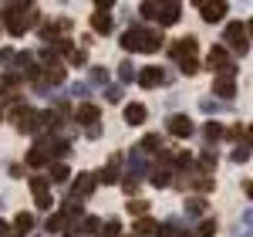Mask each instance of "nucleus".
I'll list each match as a JSON object with an SVG mask.
<instances>
[{
  "instance_id": "f257e3e1",
  "label": "nucleus",
  "mask_w": 253,
  "mask_h": 237,
  "mask_svg": "<svg viewBox=\"0 0 253 237\" xmlns=\"http://www.w3.org/2000/svg\"><path fill=\"white\" fill-rule=\"evenodd\" d=\"M122 48L125 51H145V55H152L159 48H166V38H162V31H152V27H128L122 34Z\"/></svg>"
},
{
  "instance_id": "f03ea898",
  "label": "nucleus",
  "mask_w": 253,
  "mask_h": 237,
  "mask_svg": "<svg viewBox=\"0 0 253 237\" xmlns=\"http://www.w3.org/2000/svg\"><path fill=\"white\" fill-rule=\"evenodd\" d=\"M3 20H7V31H10L14 38H20V34H27V31L34 27L38 14H34V10H24L20 3H10V7L3 10Z\"/></svg>"
},
{
  "instance_id": "7ed1b4c3",
  "label": "nucleus",
  "mask_w": 253,
  "mask_h": 237,
  "mask_svg": "<svg viewBox=\"0 0 253 237\" xmlns=\"http://www.w3.org/2000/svg\"><path fill=\"white\" fill-rule=\"evenodd\" d=\"M226 41H230V48H233L236 55H247L250 51V31H247V24L240 20V24H226Z\"/></svg>"
},
{
  "instance_id": "20e7f679",
  "label": "nucleus",
  "mask_w": 253,
  "mask_h": 237,
  "mask_svg": "<svg viewBox=\"0 0 253 237\" xmlns=\"http://www.w3.org/2000/svg\"><path fill=\"white\" fill-rule=\"evenodd\" d=\"M135 81L142 85V88H159V85H169V75L162 71V68H156V64H149V68H142V71H135Z\"/></svg>"
},
{
  "instance_id": "39448f33",
  "label": "nucleus",
  "mask_w": 253,
  "mask_h": 237,
  "mask_svg": "<svg viewBox=\"0 0 253 237\" xmlns=\"http://www.w3.org/2000/svg\"><path fill=\"white\" fill-rule=\"evenodd\" d=\"M14 125H17L20 132H41V112L34 109H14Z\"/></svg>"
},
{
  "instance_id": "423d86ee",
  "label": "nucleus",
  "mask_w": 253,
  "mask_h": 237,
  "mask_svg": "<svg viewBox=\"0 0 253 237\" xmlns=\"http://www.w3.org/2000/svg\"><path fill=\"white\" fill-rule=\"evenodd\" d=\"M166 129H169L175 139H189L196 132V125H193V118H189V116H169V118H166Z\"/></svg>"
},
{
  "instance_id": "0eeeda50",
  "label": "nucleus",
  "mask_w": 253,
  "mask_h": 237,
  "mask_svg": "<svg viewBox=\"0 0 253 237\" xmlns=\"http://www.w3.org/2000/svg\"><path fill=\"white\" fill-rule=\"evenodd\" d=\"M31 193H34L38 210H51V190H47V179L44 177H31Z\"/></svg>"
},
{
  "instance_id": "6e6552de",
  "label": "nucleus",
  "mask_w": 253,
  "mask_h": 237,
  "mask_svg": "<svg viewBox=\"0 0 253 237\" xmlns=\"http://www.w3.org/2000/svg\"><path fill=\"white\" fill-rule=\"evenodd\" d=\"M199 7H203V20L206 24H219V20L226 17V10H230L226 0H203Z\"/></svg>"
},
{
  "instance_id": "1a4fd4ad",
  "label": "nucleus",
  "mask_w": 253,
  "mask_h": 237,
  "mask_svg": "<svg viewBox=\"0 0 253 237\" xmlns=\"http://www.w3.org/2000/svg\"><path fill=\"white\" fill-rule=\"evenodd\" d=\"M206 64H210L213 71H233V58H230L226 48H213L210 58H206Z\"/></svg>"
},
{
  "instance_id": "9d476101",
  "label": "nucleus",
  "mask_w": 253,
  "mask_h": 237,
  "mask_svg": "<svg viewBox=\"0 0 253 237\" xmlns=\"http://www.w3.org/2000/svg\"><path fill=\"white\" fill-rule=\"evenodd\" d=\"M213 95H219V99H233V95H236V78H233V71H223V75L213 81Z\"/></svg>"
},
{
  "instance_id": "9b49d317",
  "label": "nucleus",
  "mask_w": 253,
  "mask_h": 237,
  "mask_svg": "<svg viewBox=\"0 0 253 237\" xmlns=\"http://www.w3.org/2000/svg\"><path fill=\"white\" fill-rule=\"evenodd\" d=\"M47 163H51V146H47V139H41L38 146L27 153V166L41 170V166H47Z\"/></svg>"
},
{
  "instance_id": "f8f14e48",
  "label": "nucleus",
  "mask_w": 253,
  "mask_h": 237,
  "mask_svg": "<svg viewBox=\"0 0 253 237\" xmlns=\"http://www.w3.org/2000/svg\"><path fill=\"white\" fill-rule=\"evenodd\" d=\"M156 237H193V231L182 227L179 220H166V224H156Z\"/></svg>"
},
{
  "instance_id": "ddd939ff",
  "label": "nucleus",
  "mask_w": 253,
  "mask_h": 237,
  "mask_svg": "<svg viewBox=\"0 0 253 237\" xmlns=\"http://www.w3.org/2000/svg\"><path fill=\"white\" fill-rule=\"evenodd\" d=\"M196 48H199V44H196V38H193V34H189V38L175 41L172 48H169V55H172L175 61H179V58H193V55H196Z\"/></svg>"
},
{
  "instance_id": "4468645a",
  "label": "nucleus",
  "mask_w": 253,
  "mask_h": 237,
  "mask_svg": "<svg viewBox=\"0 0 253 237\" xmlns=\"http://www.w3.org/2000/svg\"><path fill=\"white\" fill-rule=\"evenodd\" d=\"M71 193H75V197H91V193H95V177H91V173H78V179H75V186H71Z\"/></svg>"
},
{
  "instance_id": "2eb2a0df",
  "label": "nucleus",
  "mask_w": 253,
  "mask_h": 237,
  "mask_svg": "<svg viewBox=\"0 0 253 237\" xmlns=\"http://www.w3.org/2000/svg\"><path fill=\"white\" fill-rule=\"evenodd\" d=\"M68 224H71V217H68L64 210H54V214L47 217V224H44V231H47V234H61V231H68Z\"/></svg>"
},
{
  "instance_id": "dca6fc26",
  "label": "nucleus",
  "mask_w": 253,
  "mask_h": 237,
  "mask_svg": "<svg viewBox=\"0 0 253 237\" xmlns=\"http://www.w3.org/2000/svg\"><path fill=\"white\" fill-rule=\"evenodd\" d=\"M98 116H101V109H98L95 102H81V105H78V112H75V118H78V122H84V125L98 122Z\"/></svg>"
},
{
  "instance_id": "f3484780",
  "label": "nucleus",
  "mask_w": 253,
  "mask_h": 237,
  "mask_svg": "<svg viewBox=\"0 0 253 237\" xmlns=\"http://www.w3.org/2000/svg\"><path fill=\"white\" fill-rule=\"evenodd\" d=\"M118 166H122V153H115V156L108 159V166H105V170H101L95 179H101L105 186H108V183H115V179H118Z\"/></svg>"
},
{
  "instance_id": "a211bd4d",
  "label": "nucleus",
  "mask_w": 253,
  "mask_h": 237,
  "mask_svg": "<svg viewBox=\"0 0 253 237\" xmlns=\"http://www.w3.org/2000/svg\"><path fill=\"white\" fill-rule=\"evenodd\" d=\"M145 116H149V112H145V105H138V102L125 105V122H128V125H142Z\"/></svg>"
},
{
  "instance_id": "6ab92c4d",
  "label": "nucleus",
  "mask_w": 253,
  "mask_h": 237,
  "mask_svg": "<svg viewBox=\"0 0 253 237\" xmlns=\"http://www.w3.org/2000/svg\"><path fill=\"white\" fill-rule=\"evenodd\" d=\"M91 27H95V34H112L115 24H112V17H108L105 10H98L95 17H91Z\"/></svg>"
},
{
  "instance_id": "aec40b11",
  "label": "nucleus",
  "mask_w": 253,
  "mask_h": 237,
  "mask_svg": "<svg viewBox=\"0 0 253 237\" xmlns=\"http://www.w3.org/2000/svg\"><path fill=\"white\" fill-rule=\"evenodd\" d=\"M203 139H206L210 146L219 142V139H223V125H219V122H206V125H203Z\"/></svg>"
},
{
  "instance_id": "412c9836",
  "label": "nucleus",
  "mask_w": 253,
  "mask_h": 237,
  "mask_svg": "<svg viewBox=\"0 0 253 237\" xmlns=\"http://www.w3.org/2000/svg\"><path fill=\"white\" fill-rule=\"evenodd\" d=\"M196 170H199V173H213V170H216V153H210V149H206V153H199Z\"/></svg>"
},
{
  "instance_id": "4be33fe9",
  "label": "nucleus",
  "mask_w": 253,
  "mask_h": 237,
  "mask_svg": "<svg viewBox=\"0 0 253 237\" xmlns=\"http://www.w3.org/2000/svg\"><path fill=\"white\" fill-rule=\"evenodd\" d=\"M51 179H54V183H68V179H71L68 163H51Z\"/></svg>"
},
{
  "instance_id": "5701e85b",
  "label": "nucleus",
  "mask_w": 253,
  "mask_h": 237,
  "mask_svg": "<svg viewBox=\"0 0 253 237\" xmlns=\"http://www.w3.org/2000/svg\"><path fill=\"white\" fill-rule=\"evenodd\" d=\"M14 231H17V234H31V231H34V217H31V214H17V217H14Z\"/></svg>"
},
{
  "instance_id": "b1692460",
  "label": "nucleus",
  "mask_w": 253,
  "mask_h": 237,
  "mask_svg": "<svg viewBox=\"0 0 253 237\" xmlns=\"http://www.w3.org/2000/svg\"><path fill=\"white\" fill-rule=\"evenodd\" d=\"M118 234H122V224H118V220L98 224V231H95V237H118Z\"/></svg>"
},
{
  "instance_id": "393cba45",
  "label": "nucleus",
  "mask_w": 253,
  "mask_h": 237,
  "mask_svg": "<svg viewBox=\"0 0 253 237\" xmlns=\"http://www.w3.org/2000/svg\"><path fill=\"white\" fill-rule=\"evenodd\" d=\"M186 214H189V217H203V214H206V200L203 197L186 200Z\"/></svg>"
},
{
  "instance_id": "a878e982",
  "label": "nucleus",
  "mask_w": 253,
  "mask_h": 237,
  "mask_svg": "<svg viewBox=\"0 0 253 237\" xmlns=\"http://www.w3.org/2000/svg\"><path fill=\"white\" fill-rule=\"evenodd\" d=\"M135 234H138V237H145V234H156V220L142 214V217L135 220Z\"/></svg>"
},
{
  "instance_id": "bb28decb",
  "label": "nucleus",
  "mask_w": 253,
  "mask_h": 237,
  "mask_svg": "<svg viewBox=\"0 0 253 237\" xmlns=\"http://www.w3.org/2000/svg\"><path fill=\"white\" fill-rule=\"evenodd\" d=\"M223 136L233 139V142H240V139H247V142H250V129H247V125H233V129H223Z\"/></svg>"
},
{
  "instance_id": "cd10ccee",
  "label": "nucleus",
  "mask_w": 253,
  "mask_h": 237,
  "mask_svg": "<svg viewBox=\"0 0 253 237\" xmlns=\"http://www.w3.org/2000/svg\"><path fill=\"white\" fill-rule=\"evenodd\" d=\"M233 163H247V159H250V142H247V139H243V142H236V149H233Z\"/></svg>"
},
{
  "instance_id": "c85d7f7f",
  "label": "nucleus",
  "mask_w": 253,
  "mask_h": 237,
  "mask_svg": "<svg viewBox=\"0 0 253 237\" xmlns=\"http://www.w3.org/2000/svg\"><path fill=\"white\" fill-rule=\"evenodd\" d=\"M138 186H142V183H138V177H128V173L122 177V190H125L128 197H135V193H138Z\"/></svg>"
},
{
  "instance_id": "c756f323",
  "label": "nucleus",
  "mask_w": 253,
  "mask_h": 237,
  "mask_svg": "<svg viewBox=\"0 0 253 237\" xmlns=\"http://www.w3.org/2000/svg\"><path fill=\"white\" fill-rule=\"evenodd\" d=\"M179 68H182V75H196V71H199V61H196V55H193V58H179Z\"/></svg>"
},
{
  "instance_id": "7c9ffc66",
  "label": "nucleus",
  "mask_w": 253,
  "mask_h": 237,
  "mask_svg": "<svg viewBox=\"0 0 253 237\" xmlns=\"http://www.w3.org/2000/svg\"><path fill=\"white\" fill-rule=\"evenodd\" d=\"M118 78L125 81V85H128V81H135V68H132V61H122V68H118Z\"/></svg>"
},
{
  "instance_id": "2f4dec72",
  "label": "nucleus",
  "mask_w": 253,
  "mask_h": 237,
  "mask_svg": "<svg viewBox=\"0 0 253 237\" xmlns=\"http://www.w3.org/2000/svg\"><path fill=\"white\" fill-rule=\"evenodd\" d=\"M193 237H216V220H203Z\"/></svg>"
},
{
  "instance_id": "473e14b6",
  "label": "nucleus",
  "mask_w": 253,
  "mask_h": 237,
  "mask_svg": "<svg viewBox=\"0 0 253 237\" xmlns=\"http://www.w3.org/2000/svg\"><path fill=\"white\" fill-rule=\"evenodd\" d=\"M142 149H145V153H159V149H162V139L159 136H145L142 139Z\"/></svg>"
},
{
  "instance_id": "72a5a7b5",
  "label": "nucleus",
  "mask_w": 253,
  "mask_h": 237,
  "mask_svg": "<svg viewBox=\"0 0 253 237\" xmlns=\"http://www.w3.org/2000/svg\"><path fill=\"white\" fill-rule=\"evenodd\" d=\"M145 210H149V203H145V200H132V203H128V214H132V217H142Z\"/></svg>"
},
{
  "instance_id": "f704fd0d",
  "label": "nucleus",
  "mask_w": 253,
  "mask_h": 237,
  "mask_svg": "<svg viewBox=\"0 0 253 237\" xmlns=\"http://www.w3.org/2000/svg\"><path fill=\"white\" fill-rule=\"evenodd\" d=\"M91 85H108V71L105 68H91Z\"/></svg>"
},
{
  "instance_id": "c9c22d12",
  "label": "nucleus",
  "mask_w": 253,
  "mask_h": 237,
  "mask_svg": "<svg viewBox=\"0 0 253 237\" xmlns=\"http://www.w3.org/2000/svg\"><path fill=\"white\" fill-rule=\"evenodd\" d=\"M156 10H159L156 0H145V3H142V17L145 20H156Z\"/></svg>"
},
{
  "instance_id": "e433bc0d",
  "label": "nucleus",
  "mask_w": 253,
  "mask_h": 237,
  "mask_svg": "<svg viewBox=\"0 0 253 237\" xmlns=\"http://www.w3.org/2000/svg\"><path fill=\"white\" fill-rule=\"evenodd\" d=\"M68 58H71V64H88V55H84V51H68Z\"/></svg>"
},
{
  "instance_id": "4c0bfd02",
  "label": "nucleus",
  "mask_w": 253,
  "mask_h": 237,
  "mask_svg": "<svg viewBox=\"0 0 253 237\" xmlns=\"http://www.w3.org/2000/svg\"><path fill=\"white\" fill-rule=\"evenodd\" d=\"M95 7H98V10H112V7H115V0H95Z\"/></svg>"
},
{
  "instance_id": "58836bf2",
  "label": "nucleus",
  "mask_w": 253,
  "mask_h": 237,
  "mask_svg": "<svg viewBox=\"0 0 253 237\" xmlns=\"http://www.w3.org/2000/svg\"><path fill=\"white\" fill-rule=\"evenodd\" d=\"M108 99H112V102H122V88H115V85H112V88H108Z\"/></svg>"
},
{
  "instance_id": "ea45409f",
  "label": "nucleus",
  "mask_w": 253,
  "mask_h": 237,
  "mask_svg": "<svg viewBox=\"0 0 253 237\" xmlns=\"http://www.w3.org/2000/svg\"><path fill=\"white\" fill-rule=\"evenodd\" d=\"M14 58V51H10V48H0V61H3V64H7V61Z\"/></svg>"
},
{
  "instance_id": "a19ab883",
  "label": "nucleus",
  "mask_w": 253,
  "mask_h": 237,
  "mask_svg": "<svg viewBox=\"0 0 253 237\" xmlns=\"http://www.w3.org/2000/svg\"><path fill=\"white\" fill-rule=\"evenodd\" d=\"M7 234H10V231H7V224L0 220V237H7Z\"/></svg>"
},
{
  "instance_id": "79ce46f5",
  "label": "nucleus",
  "mask_w": 253,
  "mask_h": 237,
  "mask_svg": "<svg viewBox=\"0 0 253 237\" xmlns=\"http://www.w3.org/2000/svg\"><path fill=\"white\" fill-rule=\"evenodd\" d=\"M7 237H24V234H7Z\"/></svg>"
},
{
  "instance_id": "37998d69",
  "label": "nucleus",
  "mask_w": 253,
  "mask_h": 237,
  "mask_svg": "<svg viewBox=\"0 0 253 237\" xmlns=\"http://www.w3.org/2000/svg\"><path fill=\"white\" fill-rule=\"evenodd\" d=\"M193 3H203V0H193Z\"/></svg>"
}]
</instances>
